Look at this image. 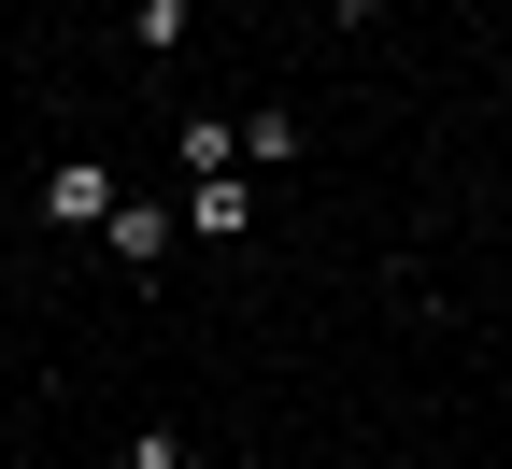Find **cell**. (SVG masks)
I'll return each mask as SVG.
<instances>
[{"instance_id": "5", "label": "cell", "mask_w": 512, "mask_h": 469, "mask_svg": "<svg viewBox=\"0 0 512 469\" xmlns=\"http://www.w3.org/2000/svg\"><path fill=\"white\" fill-rule=\"evenodd\" d=\"M299 143H313V128H299V114H242V171H285Z\"/></svg>"}, {"instance_id": "4", "label": "cell", "mask_w": 512, "mask_h": 469, "mask_svg": "<svg viewBox=\"0 0 512 469\" xmlns=\"http://www.w3.org/2000/svg\"><path fill=\"white\" fill-rule=\"evenodd\" d=\"M185 199H200V242H256V185L228 171V185H185Z\"/></svg>"}, {"instance_id": "7", "label": "cell", "mask_w": 512, "mask_h": 469, "mask_svg": "<svg viewBox=\"0 0 512 469\" xmlns=\"http://www.w3.org/2000/svg\"><path fill=\"white\" fill-rule=\"evenodd\" d=\"M114 469H185V427H128V455Z\"/></svg>"}, {"instance_id": "3", "label": "cell", "mask_w": 512, "mask_h": 469, "mask_svg": "<svg viewBox=\"0 0 512 469\" xmlns=\"http://www.w3.org/2000/svg\"><path fill=\"white\" fill-rule=\"evenodd\" d=\"M171 171H185V185H228V171H242V114H185V128H171Z\"/></svg>"}, {"instance_id": "1", "label": "cell", "mask_w": 512, "mask_h": 469, "mask_svg": "<svg viewBox=\"0 0 512 469\" xmlns=\"http://www.w3.org/2000/svg\"><path fill=\"white\" fill-rule=\"evenodd\" d=\"M114 214H128V185H114V157H57V171H43V228H86V242H100Z\"/></svg>"}, {"instance_id": "2", "label": "cell", "mask_w": 512, "mask_h": 469, "mask_svg": "<svg viewBox=\"0 0 512 469\" xmlns=\"http://www.w3.org/2000/svg\"><path fill=\"white\" fill-rule=\"evenodd\" d=\"M171 242H185V214H171V199H128V214L100 228V256H114V271H171Z\"/></svg>"}, {"instance_id": "6", "label": "cell", "mask_w": 512, "mask_h": 469, "mask_svg": "<svg viewBox=\"0 0 512 469\" xmlns=\"http://www.w3.org/2000/svg\"><path fill=\"white\" fill-rule=\"evenodd\" d=\"M128 43H143V57H171V43H185V0H128Z\"/></svg>"}]
</instances>
